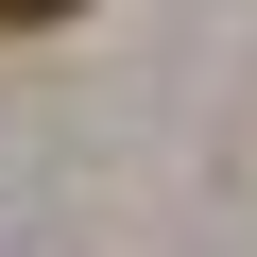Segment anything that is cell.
<instances>
[{
	"mask_svg": "<svg viewBox=\"0 0 257 257\" xmlns=\"http://www.w3.org/2000/svg\"><path fill=\"white\" fill-rule=\"evenodd\" d=\"M52 18H86V0H0V35H52Z\"/></svg>",
	"mask_w": 257,
	"mask_h": 257,
	"instance_id": "1",
	"label": "cell"
}]
</instances>
